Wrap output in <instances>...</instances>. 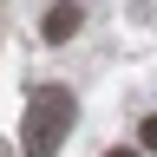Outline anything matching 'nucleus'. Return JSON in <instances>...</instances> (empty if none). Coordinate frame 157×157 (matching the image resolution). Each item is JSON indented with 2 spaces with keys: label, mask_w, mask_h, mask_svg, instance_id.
I'll return each instance as SVG.
<instances>
[{
  "label": "nucleus",
  "mask_w": 157,
  "mask_h": 157,
  "mask_svg": "<svg viewBox=\"0 0 157 157\" xmlns=\"http://www.w3.org/2000/svg\"><path fill=\"white\" fill-rule=\"evenodd\" d=\"M20 131H26V157H52L66 144V131H72V92L66 85H39Z\"/></svg>",
  "instance_id": "1"
},
{
  "label": "nucleus",
  "mask_w": 157,
  "mask_h": 157,
  "mask_svg": "<svg viewBox=\"0 0 157 157\" xmlns=\"http://www.w3.org/2000/svg\"><path fill=\"white\" fill-rule=\"evenodd\" d=\"M78 26H85V20H78V7H52V13H46V26H39V33H46V46H66V39H72Z\"/></svg>",
  "instance_id": "2"
},
{
  "label": "nucleus",
  "mask_w": 157,
  "mask_h": 157,
  "mask_svg": "<svg viewBox=\"0 0 157 157\" xmlns=\"http://www.w3.org/2000/svg\"><path fill=\"white\" fill-rule=\"evenodd\" d=\"M137 151H144V157H157V111L137 124Z\"/></svg>",
  "instance_id": "3"
},
{
  "label": "nucleus",
  "mask_w": 157,
  "mask_h": 157,
  "mask_svg": "<svg viewBox=\"0 0 157 157\" xmlns=\"http://www.w3.org/2000/svg\"><path fill=\"white\" fill-rule=\"evenodd\" d=\"M105 157H144V151H124V144H118V151H105Z\"/></svg>",
  "instance_id": "4"
}]
</instances>
